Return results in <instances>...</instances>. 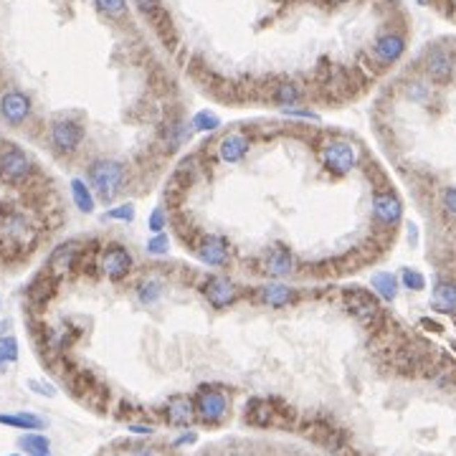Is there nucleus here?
<instances>
[{
	"mask_svg": "<svg viewBox=\"0 0 456 456\" xmlns=\"http://www.w3.org/2000/svg\"><path fill=\"white\" fill-rule=\"evenodd\" d=\"M33 173V162L18 145L3 142L0 145V180L6 185H21Z\"/></svg>",
	"mask_w": 456,
	"mask_h": 456,
	"instance_id": "1",
	"label": "nucleus"
},
{
	"mask_svg": "<svg viewBox=\"0 0 456 456\" xmlns=\"http://www.w3.org/2000/svg\"><path fill=\"white\" fill-rule=\"evenodd\" d=\"M89 180L102 201H112L125 182V165L117 160H97L89 168Z\"/></svg>",
	"mask_w": 456,
	"mask_h": 456,
	"instance_id": "2",
	"label": "nucleus"
},
{
	"mask_svg": "<svg viewBox=\"0 0 456 456\" xmlns=\"http://www.w3.org/2000/svg\"><path fill=\"white\" fill-rule=\"evenodd\" d=\"M320 160H322L327 173L343 178V175H347V173H352L355 165H358V148H355L352 142L330 140V142H324L322 150H320Z\"/></svg>",
	"mask_w": 456,
	"mask_h": 456,
	"instance_id": "3",
	"label": "nucleus"
},
{
	"mask_svg": "<svg viewBox=\"0 0 456 456\" xmlns=\"http://www.w3.org/2000/svg\"><path fill=\"white\" fill-rule=\"evenodd\" d=\"M228 414V395L218 388H201L196 395V416L208 426L221 423Z\"/></svg>",
	"mask_w": 456,
	"mask_h": 456,
	"instance_id": "4",
	"label": "nucleus"
},
{
	"mask_svg": "<svg viewBox=\"0 0 456 456\" xmlns=\"http://www.w3.org/2000/svg\"><path fill=\"white\" fill-rule=\"evenodd\" d=\"M345 307L363 324H375V320L380 317V304L375 302V297L360 287L345 289Z\"/></svg>",
	"mask_w": 456,
	"mask_h": 456,
	"instance_id": "5",
	"label": "nucleus"
},
{
	"mask_svg": "<svg viewBox=\"0 0 456 456\" xmlns=\"http://www.w3.org/2000/svg\"><path fill=\"white\" fill-rule=\"evenodd\" d=\"M203 297L213 309H226L239 299V287L228 276H208L203 284Z\"/></svg>",
	"mask_w": 456,
	"mask_h": 456,
	"instance_id": "6",
	"label": "nucleus"
},
{
	"mask_svg": "<svg viewBox=\"0 0 456 456\" xmlns=\"http://www.w3.org/2000/svg\"><path fill=\"white\" fill-rule=\"evenodd\" d=\"M84 140V127L74 120H58L51 125V142L58 152H74Z\"/></svg>",
	"mask_w": 456,
	"mask_h": 456,
	"instance_id": "7",
	"label": "nucleus"
},
{
	"mask_svg": "<svg viewBox=\"0 0 456 456\" xmlns=\"http://www.w3.org/2000/svg\"><path fill=\"white\" fill-rule=\"evenodd\" d=\"M102 272L114 281L125 279L127 274L132 272V253L127 251L125 246H107L104 253H102Z\"/></svg>",
	"mask_w": 456,
	"mask_h": 456,
	"instance_id": "8",
	"label": "nucleus"
},
{
	"mask_svg": "<svg viewBox=\"0 0 456 456\" xmlns=\"http://www.w3.org/2000/svg\"><path fill=\"white\" fill-rule=\"evenodd\" d=\"M372 216L383 226H395L403 216V203L391 190H378L372 196Z\"/></svg>",
	"mask_w": 456,
	"mask_h": 456,
	"instance_id": "9",
	"label": "nucleus"
},
{
	"mask_svg": "<svg viewBox=\"0 0 456 456\" xmlns=\"http://www.w3.org/2000/svg\"><path fill=\"white\" fill-rule=\"evenodd\" d=\"M0 114L8 125H23L31 114V99L23 91H6L0 99Z\"/></svg>",
	"mask_w": 456,
	"mask_h": 456,
	"instance_id": "10",
	"label": "nucleus"
},
{
	"mask_svg": "<svg viewBox=\"0 0 456 456\" xmlns=\"http://www.w3.org/2000/svg\"><path fill=\"white\" fill-rule=\"evenodd\" d=\"M403 51H406V38L400 33H383L372 43V58L383 63V66H391V63L398 61L403 56Z\"/></svg>",
	"mask_w": 456,
	"mask_h": 456,
	"instance_id": "11",
	"label": "nucleus"
},
{
	"mask_svg": "<svg viewBox=\"0 0 456 456\" xmlns=\"http://www.w3.org/2000/svg\"><path fill=\"white\" fill-rule=\"evenodd\" d=\"M198 259L208 267H226L228 261V241L223 236H203L201 244L196 246Z\"/></svg>",
	"mask_w": 456,
	"mask_h": 456,
	"instance_id": "12",
	"label": "nucleus"
},
{
	"mask_svg": "<svg viewBox=\"0 0 456 456\" xmlns=\"http://www.w3.org/2000/svg\"><path fill=\"white\" fill-rule=\"evenodd\" d=\"M264 272L274 279H284L294 272V253L289 251L287 246H272L264 259Z\"/></svg>",
	"mask_w": 456,
	"mask_h": 456,
	"instance_id": "13",
	"label": "nucleus"
},
{
	"mask_svg": "<svg viewBox=\"0 0 456 456\" xmlns=\"http://www.w3.org/2000/svg\"><path fill=\"white\" fill-rule=\"evenodd\" d=\"M251 150V140L244 132H228L223 134V140L218 142V155L223 162H241Z\"/></svg>",
	"mask_w": 456,
	"mask_h": 456,
	"instance_id": "14",
	"label": "nucleus"
},
{
	"mask_svg": "<svg viewBox=\"0 0 456 456\" xmlns=\"http://www.w3.org/2000/svg\"><path fill=\"white\" fill-rule=\"evenodd\" d=\"M426 74L434 79V81H439V84L449 81L451 74H454V56L443 49L431 51L426 56Z\"/></svg>",
	"mask_w": 456,
	"mask_h": 456,
	"instance_id": "15",
	"label": "nucleus"
},
{
	"mask_svg": "<svg viewBox=\"0 0 456 456\" xmlns=\"http://www.w3.org/2000/svg\"><path fill=\"white\" fill-rule=\"evenodd\" d=\"M165 416L173 426H188L196 418V400H190L188 395H173L165 406Z\"/></svg>",
	"mask_w": 456,
	"mask_h": 456,
	"instance_id": "16",
	"label": "nucleus"
},
{
	"mask_svg": "<svg viewBox=\"0 0 456 456\" xmlns=\"http://www.w3.org/2000/svg\"><path fill=\"white\" fill-rule=\"evenodd\" d=\"M77 244L69 241V244H61L58 249H54V253L49 256V269L54 276H63L74 269V261H77Z\"/></svg>",
	"mask_w": 456,
	"mask_h": 456,
	"instance_id": "17",
	"label": "nucleus"
},
{
	"mask_svg": "<svg viewBox=\"0 0 456 456\" xmlns=\"http://www.w3.org/2000/svg\"><path fill=\"white\" fill-rule=\"evenodd\" d=\"M261 302L269 304V307H274V309H284L294 302V292H292L287 284L272 281V284H264V287H261Z\"/></svg>",
	"mask_w": 456,
	"mask_h": 456,
	"instance_id": "18",
	"label": "nucleus"
},
{
	"mask_svg": "<svg viewBox=\"0 0 456 456\" xmlns=\"http://www.w3.org/2000/svg\"><path fill=\"white\" fill-rule=\"evenodd\" d=\"M431 307L436 312H443V315H451L456 312V284L454 281H439L434 287V294H431Z\"/></svg>",
	"mask_w": 456,
	"mask_h": 456,
	"instance_id": "19",
	"label": "nucleus"
},
{
	"mask_svg": "<svg viewBox=\"0 0 456 456\" xmlns=\"http://www.w3.org/2000/svg\"><path fill=\"white\" fill-rule=\"evenodd\" d=\"M370 287L378 292L386 302H393L395 294H398V279H395L391 272H378L370 276Z\"/></svg>",
	"mask_w": 456,
	"mask_h": 456,
	"instance_id": "20",
	"label": "nucleus"
},
{
	"mask_svg": "<svg viewBox=\"0 0 456 456\" xmlns=\"http://www.w3.org/2000/svg\"><path fill=\"white\" fill-rule=\"evenodd\" d=\"M0 423L3 426L23 428V431H38V428L46 426L41 416H33V414H0Z\"/></svg>",
	"mask_w": 456,
	"mask_h": 456,
	"instance_id": "21",
	"label": "nucleus"
},
{
	"mask_svg": "<svg viewBox=\"0 0 456 456\" xmlns=\"http://www.w3.org/2000/svg\"><path fill=\"white\" fill-rule=\"evenodd\" d=\"M272 406H269V400H259L253 398L249 406H246V421L251 423V426H269L272 421Z\"/></svg>",
	"mask_w": 456,
	"mask_h": 456,
	"instance_id": "22",
	"label": "nucleus"
},
{
	"mask_svg": "<svg viewBox=\"0 0 456 456\" xmlns=\"http://www.w3.org/2000/svg\"><path fill=\"white\" fill-rule=\"evenodd\" d=\"M71 198H74V203L81 213L94 211V196H91V190L86 188L84 180H79V178L71 180Z\"/></svg>",
	"mask_w": 456,
	"mask_h": 456,
	"instance_id": "23",
	"label": "nucleus"
},
{
	"mask_svg": "<svg viewBox=\"0 0 456 456\" xmlns=\"http://www.w3.org/2000/svg\"><path fill=\"white\" fill-rule=\"evenodd\" d=\"M299 99H302V89H299L294 81H281V84L274 89V102L281 107H294Z\"/></svg>",
	"mask_w": 456,
	"mask_h": 456,
	"instance_id": "24",
	"label": "nucleus"
},
{
	"mask_svg": "<svg viewBox=\"0 0 456 456\" xmlns=\"http://www.w3.org/2000/svg\"><path fill=\"white\" fill-rule=\"evenodd\" d=\"M21 449L26 451V454H31V456H46L49 454V439L46 436H41V434H26V436H21Z\"/></svg>",
	"mask_w": 456,
	"mask_h": 456,
	"instance_id": "25",
	"label": "nucleus"
},
{
	"mask_svg": "<svg viewBox=\"0 0 456 456\" xmlns=\"http://www.w3.org/2000/svg\"><path fill=\"white\" fill-rule=\"evenodd\" d=\"M15 360H18V343H15V337H0V370L8 363H15Z\"/></svg>",
	"mask_w": 456,
	"mask_h": 456,
	"instance_id": "26",
	"label": "nucleus"
},
{
	"mask_svg": "<svg viewBox=\"0 0 456 456\" xmlns=\"http://www.w3.org/2000/svg\"><path fill=\"white\" fill-rule=\"evenodd\" d=\"M190 127L198 129V132H213V129L221 127V120H218L213 112H198L196 117H193V122H190Z\"/></svg>",
	"mask_w": 456,
	"mask_h": 456,
	"instance_id": "27",
	"label": "nucleus"
},
{
	"mask_svg": "<svg viewBox=\"0 0 456 456\" xmlns=\"http://www.w3.org/2000/svg\"><path fill=\"white\" fill-rule=\"evenodd\" d=\"M160 294H162V287H160V281H142L140 284V289H137V297H140V302L142 304H155L157 299H160Z\"/></svg>",
	"mask_w": 456,
	"mask_h": 456,
	"instance_id": "28",
	"label": "nucleus"
},
{
	"mask_svg": "<svg viewBox=\"0 0 456 456\" xmlns=\"http://www.w3.org/2000/svg\"><path fill=\"white\" fill-rule=\"evenodd\" d=\"M400 281H403V287L411 289V292L426 289V276H423L421 272H416V269H403V272H400Z\"/></svg>",
	"mask_w": 456,
	"mask_h": 456,
	"instance_id": "29",
	"label": "nucleus"
},
{
	"mask_svg": "<svg viewBox=\"0 0 456 456\" xmlns=\"http://www.w3.org/2000/svg\"><path fill=\"white\" fill-rule=\"evenodd\" d=\"M97 8L102 13L112 15V18H120L127 10V0H97Z\"/></svg>",
	"mask_w": 456,
	"mask_h": 456,
	"instance_id": "30",
	"label": "nucleus"
},
{
	"mask_svg": "<svg viewBox=\"0 0 456 456\" xmlns=\"http://www.w3.org/2000/svg\"><path fill=\"white\" fill-rule=\"evenodd\" d=\"M134 6L140 8V13L150 15L152 21H160V18H162V3H160V0H134Z\"/></svg>",
	"mask_w": 456,
	"mask_h": 456,
	"instance_id": "31",
	"label": "nucleus"
},
{
	"mask_svg": "<svg viewBox=\"0 0 456 456\" xmlns=\"http://www.w3.org/2000/svg\"><path fill=\"white\" fill-rule=\"evenodd\" d=\"M148 228L152 233H162V228H168V216H165V211H162V208H155V211L150 213Z\"/></svg>",
	"mask_w": 456,
	"mask_h": 456,
	"instance_id": "32",
	"label": "nucleus"
},
{
	"mask_svg": "<svg viewBox=\"0 0 456 456\" xmlns=\"http://www.w3.org/2000/svg\"><path fill=\"white\" fill-rule=\"evenodd\" d=\"M168 246H170V241L165 233H155L148 244V251L155 253V256H160V253H168Z\"/></svg>",
	"mask_w": 456,
	"mask_h": 456,
	"instance_id": "33",
	"label": "nucleus"
},
{
	"mask_svg": "<svg viewBox=\"0 0 456 456\" xmlns=\"http://www.w3.org/2000/svg\"><path fill=\"white\" fill-rule=\"evenodd\" d=\"M109 221H132L134 218V205H120V208H112V211H107V216Z\"/></svg>",
	"mask_w": 456,
	"mask_h": 456,
	"instance_id": "34",
	"label": "nucleus"
},
{
	"mask_svg": "<svg viewBox=\"0 0 456 456\" xmlns=\"http://www.w3.org/2000/svg\"><path fill=\"white\" fill-rule=\"evenodd\" d=\"M443 211L449 213L451 218H456V188H446L443 190Z\"/></svg>",
	"mask_w": 456,
	"mask_h": 456,
	"instance_id": "35",
	"label": "nucleus"
},
{
	"mask_svg": "<svg viewBox=\"0 0 456 456\" xmlns=\"http://www.w3.org/2000/svg\"><path fill=\"white\" fill-rule=\"evenodd\" d=\"M426 94H428L426 84H418V81H416V84H411V89H408V97L418 99V102H421V99H426Z\"/></svg>",
	"mask_w": 456,
	"mask_h": 456,
	"instance_id": "36",
	"label": "nucleus"
},
{
	"mask_svg": "<svg viewBox=\"0 0 456 456\" xmlns=\"http://www.w3.org/2000/svg\"><path fill=\"white\" fill-rule=\"evenodd\" d=\"M31 388H33L36 393H41V395H54V388H51V386H41V383H36V380H31Z\"/></svg>",
	"mask_w": 456,
	"mask_h": 456,
	"instance_id": "37",
	"label": "nucleus"
},
{
	"mask_svg": "<svg viewBox=\"0 0 456 456\" xmlns=\"http://www.w3.org/2000/svg\"><path fill=\"white\" fill-rule=\"evenodd\" d=\"M198 436L196 434H182L180 439H175V446H185V443H193Z\"/></svg>",
	"mask_w": 456,
	"mask_h": 456,
	"instance_id": "38",
	"label": "nucleus"
},
{
	"mask_svg": "<svg viewBox=\"0 0 456 456\" xmlns=\"http://www.w3.org/2000/svg\"><path fill=\"white\" fill-rule=\"evenodd\" d=\"M134 434H152V428H145V426H132Z\"/></svg>",
	"mask_w": 456,
	"mask_h": 456,
	"instance_id": "39",
	"label": "nucleus"
},
{
	"mask_svg": "<svg viewBox=\"0 0 456 456\" xmlns=\"http://www.w3.org/2000/svg\"><path fill=\"white\" fill-rule=\"evenodd\" d=\"M223 456H256V454H251V451H228Z\"/></svg>",
	"mask_w": 456,
	"mask_h": 456,
	"instance_id": "40",
	"label": "nucleus"
},
{
	"mask_svg": "<svg viewBox=\"0 0 456 456\" xmlns=\"http://www.w3.org/2000/svg\"><path fill=\"white\" fill-rule=\"evenodd\" d=\"M10 456H18V454H10Z\"/></svg>",
	"mask_w": 456,
	"mask_h": 456,
	"instance_id": "41",
	"label": "nucleus"
},
{
	"mask_svg": "<svg viewBox=\"0 0 456 456\" xmlns=\"http://www.w3.org/2000/svg\"><path fill=\"white\" fill-rule=\"evenodd\" d=\"M46 456H49V454H46Z\"/></svg>",
	"mask_w": 456,
	"mask_h": 456,
	"instance_id": "42",
	"label": "nucleus"
}]
</instances>
